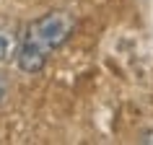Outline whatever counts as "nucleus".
I'll return each instance as SVG.
<instances>
[{
  "instance_id": "nucleus-3",
  "label": "nucleus",
  "mask_w": 153,
  "mask_h": 145,
  "mask_svg": "<svg viewBox=\"0 0 153 145\" xmlns=\"http://www.w3.org/2000/svg\"><path fill=\"white\" fill-rule=\"evenodd\" d=\"M3 96H5V81L0 78V101H3Z\"/></svg>"
},
{
  "instance_id": "nucleus-1",
  "label": "nucleus",
  "mask_w": 153,
  "mask_h": 145,
  "mask_svg": "<svg viewBox=\"0 0 153 145\" xmlns=\"http://www.w3.org/2000/svg\"><path fill=\"white\" fill-rule=\"evenodd\" d=\"M75 29L70 13L65 10H52L47 16H42L39 21H34L26 29V36L18 47V65L24 72H39L47 62V57L52 49L68 41V36Z\"/></svg>"
},
{
  "instance_id": "nucleus-2",
  "label": "nucleus",
  "mask_w": 153,
  "mask_h": 145,
  "mask_svg": "<svg viewBox=\"0 0 153 145\" xmlns=\"http://www.w3.org/2000/svg\"><path fill=\"white\" fill-rule=\"evenodd\" d=\"M18 52V36L13 29L0 26V62H5Z\"/></svg>"
},
{
  "instance_id": "nucleus-4",
  "label": "nucleus",
  "mask_w": 153,
  "mask_h": 145,
  "mask_svg": "<svg viewBox=\"0 0 153 145\" xmlns=\"http://www.w3.org/2000/svg\"><path fill=\"white\" fill-rule=\"evenodd\" d=\"M143 143H148V145H153V132H148V135L143 137Z\"/></svg>"
}]
</instances>
